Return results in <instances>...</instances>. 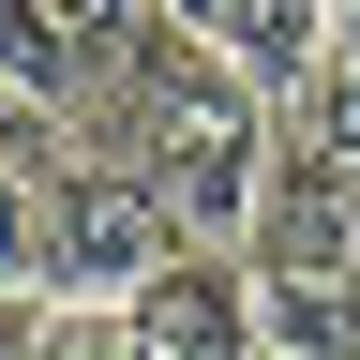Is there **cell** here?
<instances>
[{
    "label": "cell",
    "mask_w": 360,
    "mask_h": 360,
    "mask_svg": "<svg viewBox=\"0 0 360 360\" xmlns=\"http://www.w3.org/2000/svg\"><path fill=\"white\" fill-rule=\"evenodd\" d=\"M45 360H135V345H120V315H105V300H60V330H45Z\"/></svg>",
    "instance_id": "6"
},
{
    "label": "cell",
    "mask_w": 360,
    "mask_h": 360,
    "mask_svg": "<svg viewBox=\"0 0 360 360\" xmlns=\"http://www.w3.org/2000/svg\"><path fill=\"white\" fill-rule=\"evenodd\" d=\"M90 135H120V150L150 165V195H165V225L195 255H240L255 240V210H270V105H255V75L225 60V45L150 30L120 60V90L90 105Z\"/></svg>",
    "instance_id": "1"
},
{
    "label": "cell",
    "mask_w": 360,
    "mask_h": 360,
    "mask_svg": "<svg viewBox=\"0 0 360 360\" xmlns=\"http://www.w3.org/2000/svg\"><path fill=\"white\" fill-rule=\"evenodd\" d=\"M45 330H60V300H30V285L0 300V360H45Z\"/></svg>",
    "instance_id": "7"
},
{
    "label": "cell",
    "mask_w": 360,
    "mask_h": 360,
    "mask_svg": "<svg viewBox=\"0 0 360 360\" xmlns=\"http://www.w3.org/2000/svg\"><path fill=\"white\" fill-rule=\"evenodd\" d=\"M120 345H135V360H270L240 255H195V240H180V255L150 270V285L120 300Z\"/></svg>",
    "instance_id": "3"
},
{
    "label": "cell",
    "mask_w": 360,
    "mask_h": 360,
    "mask_svg": "<svg viewBox=\"0 0 360 360\" xmlns=\"http://www.w3.org/2000/svg\"><path fill=\"white\" fill-rule=\"evenodd\" d=\"M330 30H345V0H240V15H225V60L285 120V105H315V75H330Z\"/></svg>",
    "instance_id": "4"
},
{
    "label": "cell",
    "mask_w": 360,
    "mask_h": 360,
    "mask_svg": "<svg viewBox=\"0 0 360 360\" xmlns=\"http://www.w3.org/2000/svg\"><path fill=\"white\" fill-rule=\"evenodd\" d=\"M30 210H45V255H30V285H45V300H105V315H120V300L180 255V225H165V195H150V165H135L120 135H90V120H75V150L30 180Z\"/></svg>",
    "instance_id": "2"
},
{
    "label": "cell",
    "mask_w": 360,
    "mask_h": 360,
    "mask_svg": "<svg viewBox=\"0 0 360 360\" xmlns=\"http://www.w3.org/2000/svg\"><path fill=\"white\" fill-rule=\"evenodd\" d=\"M30 255H45V210H30V180H0V300L30 285ZM30 300H45V285H30Z\"/></svg>",
    "instance_id": "5"
}]
</instances>
